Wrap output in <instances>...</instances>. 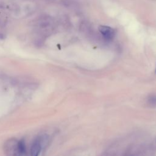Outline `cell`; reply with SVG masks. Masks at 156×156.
<instances>
[{
    "label": "cell",
    "mask_w": 156,
    "mask_h": 156,
    "mask_svg": "<svg viewBox=\"0 0 156 156\" xmlns=\"http://www.w3.org/2000/svg\"><path fill=\"white\" fill-rule=\"evenodd\" d=\"M18 141L16 139H9L4 143V152L6 156H17L19 154L18 150Z\"/></svg>",
    "instance_id": "1"
},
{
    "label": "cell",
    "mask_w": 156,
    "mask_h": 156,
    "mask_svg": "<svg viewBox=\"0 0 156 156\" xmlns=\"http://www.w3.org/2000/svg\"><path fill=\"white\" fill-rule=\"evenodd\" d=\"M98 29L103 38L106 40H112L115 37L116 30L110 26L101 25L99 26Z\"/></svg>",
    "instance_id": "2"
},
{
    "label": "cell",
    "mask_w": 156,
    "mask_h": 156,
    "mask_svg": "<svg viewBox=\"0 0 156 156\" xmlns=\"http://www.w3.org/2000/svg\"><path fill=\"white\" fill-rule=\"evenodd\" d=\"M43 147L42 143L41 141L40 136L36 138L31 146L30 148V155L31 156H38L40 151Z\"/></svg>",
    "instance_id": "3"
},
{
    "label": "cell",
    "mask_w": 156,
    "mask_h": 156,
    "mask_svg": "<svg viewBox=\"0 0 156 156\" xmlns=\"http://www.w3.org/2000/svg\"><path fill=\"white\" fill-rule=\"evenodd\" d=\"M18 152L20 154H24L26 151L25 141L23 138L21 139L20 141H18Z\"/></svg>",
    "instance_id": "4"
},
{
    "label": "cell",
    "mask_w": 156,
    "mask_h": 156,
    "mask_svg": "<svg viewBox=\"0 0 156 156\" xmlns=\"http://www.w3.org/2000/svg\"><path fill=\"white\" fill-rule=\"evenodd\" d=\"M148 102L151 105L155 106L156 105V96L153 95L149 98Z\"/></svg>",
    "instance_id": "5"
},
{
    "label": "cell",
    "mask_w": 156,
    "mask_h": 156,
    "mask_svg": "<svg viewBox=\"0 0 156 156\" xmlns=\"http://www.w3.org/2000/svg\"><path fill=\"white\" fill-rule=\"evenodd\" d=\"M155 72H156V69H155Z\"/></svg>",
    "instance_id": "6"
}]
</instances>
